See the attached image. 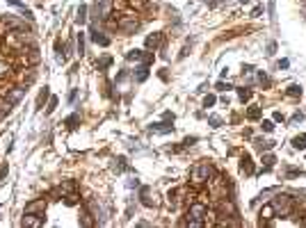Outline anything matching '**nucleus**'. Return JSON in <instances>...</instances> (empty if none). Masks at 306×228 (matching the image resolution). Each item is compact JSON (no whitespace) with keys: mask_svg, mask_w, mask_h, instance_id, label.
Segmentation results:
<instances>
[{"mask_svg":"<svg viewBox=\"0 0 306 228\" xmlns=\"http://www.w3.org/2000/svg\"><path fill=\"white\" fill-rule=\"evenodd\" d=\"M215 176V169H213V164L210 162H197L192 167V171H190V185H194V187H204V185H208V180Z\"/></svg>","mask_w":306,"mask_h":228,"instance_id":"obj_1","label":"nucleus"},{"mask_svg":"<svg viewBox=\"0 0 306 228\" xmlns=\"http://www.w3.org/2000/svg\"><path fill=\"white\" fill-rule=\"evenodd\" d=\"M9 73H11V80L16 82L18 87H30L37 80V66H16Z\"/></svg>","mask_w":306,"mask_h":228,"instance_id":"obj_2","label":"nucleus"},{"mask_svg":"<svg viewBox=\"0 0 306 228\" xmlns=\"http://www.w3.org/2000/svg\"><path fill=\"white\" fill-rule=\"evenodd\" d=\"M272 208L279 217H290L295 212V201L288 194H279L277 199H272Z\"/></svg>","mask_w":306,"mask_h":228,"instance_id":"obj_3","label":"nucleus"},{"mask_svg":"<svg viewBox=\"0 0 306 228\" xmlns=\"http://www.w3.org/2000/svg\"><path fill=\"white\" fill-rule=\"evenodd\" d=\"M137 25H140V18L135 16V14H121L117 21V27L119 30H124V32H133V30H137Z\"/></svg>","mask_w":306,"mask_h":228,"instance_id":"obj_4","label":"nucleus"},{"mask_svg":"<svg viewBox=\"0 0 306 228\" xmlns=\"http://www.w3.org/2000/svg\"><path fill=\"white\" fill-rule=\"evenodd\" d=\"M16 87V82L11 80V73H0V98H7V94Z\"/></svg>","mask_w":306,"mask_h":228,"instance_id":"obj_5","label":"nucleus"},{"mask_svg":"<svg viewBox=\"0 0 306 228\" xmlns=\"http://www.w3.org/2000/svg\"><path fill=\"white\" fill-rule=\"evenodd\" d=\"M43 224V217H37L34 212H27L25 217H23V226H32V228H39Z\"/></svg>","mask_w":306,"mask_h":228,"instance_id":"obj_6","label":"nucleus"},{"mask_svg":"<svg viewBox=\"0 0 306 228\" xmlns=\"http://www.w3.org/2000/svg\"><path fill=\"white\" fill-rule=\"evenodd\" d=\"M43 208H46V201H43V199H39V201L30 203V206L25 208V210H27V212H37V210H43Z\"/></svg>","mask_w":306,"mask_h":228,"instance_id":"obj_7","label":"nucleus"},{"mask_svg":"<svg viewBox=\"0 0 306 228\" xmlns=\"http://www.w3.org/2000/svg\"><path fill=\"white\" fill-rule=\"evenodd\" d=\"M261 114H263V110L258 108V105H254V108L247 110V116H249V119H261Z\"/></svg>","mask_w":306,"mask_h":228,"instance_id":"obj_8","label":"nucleus"},{"mask_svg":"<svg viewBox=\"0 0 306 228\" xmlns=\"http://www.w3.org/2000/svg\"><path fill=\"white\" fill-rule=\"evenodd\" d=\"M242 169H245L247 174H252V171H254V167H252V158H249V155H242Z\"/></svg>","mask_w":306,"mask_h":228,"instance_id":"obj_9","label":"nucleus"},{"mask_svg":"<svg viewBox=\"0 0 306 228\" xmlns=\"http://www.w3.org/2000/svg\"><path fill=\"white\" fill-rule=\"evenodd\" d=\"M293 146H295V148H306V135L295 137V139H293Z\"/></svg>","mask_w":306,"mask_h":228,"instance_id":"obj_10","label":"nucleus"},{"mask_svg":"<svg viewBox=\"0 0 306 228\" xmlns=\"http://www.w3.org/2000/svg\"><path fill=\"white\" fill-rule=\"evenodd\" d=\"M288 96H302V87H300V85H290V87H288Z\"/></svg>","mask_w":306,"mask_h":228,"instance_id":"obj_11","label":"nucleus"},{"mask_svg":"<svg viewBox=\"0 0 306 228\" xmlns=\"http://www.w3.org/2000/svg\"><path fill=\"white\" fill-rule=\"evenodd\" d=\"M274 215V208H272V203H270V206H265V210L261 212V217H265V219H270Z\"/></svg>","mask_w":306,"mask_h":228,"instance_id":"obj_12","label":"nucleus"},{"mask_svg":"<svg viewBox=\"0 0 306 228\" xmlns=\"http://www.w3.org/2000/svg\"><path fill=\"white\" fill-rule=\"evenodd\" d=\"M158 41H160V37H158V34H153V37L146 39V46H149V48H153V46H158Z\"/></svg>","mask_w":306,"mask_h":228,"instance_id":"obj_13","label":"nucleus"},{"mask_svg":"<svg viewBox=\"0 0 306 228\" xmlns=\"http://www.w3.org/2000/svg\"><path fill=\"white\" fill-rule=\"evenodd\" d=\"M238 94H240V98H242V101H249V98H252V92H249V89H240V92H238Z\"/></svg>","mask_w":306,"mask_h":228,"instance_id":"obj_14","label":"nucleus"},{"mask_svg":"<svg viewBox=\"0 0 306 228\" xmlns=\"http://www.w3.org/2000/svg\"><path fill=\"white\" fill-rule=\"evenodd\" d=\"M140 57H142L140 50H130V53H128V60H140Z\"/></svg>","mask_w":306,"mask_h":228,"instance_id":"obj_15","label":"nucleus"},{"mask_svg":"<svg viewBox=\"0 0 306 228\" xmlns=\"http://www.w3.org/2000/svg\"><path fill=\"white\" fill-rule=\"evenodd\" d=\"M272 128H274L272 121H263V130H265V132H272Z\"/></svg>","mask_w":306,"mask_h":228,"instance_id":"obj_16","label":"nucleus"},{"mask_svg":"<svg viewBox=\"0 0 306 228\" xmlns=\"http://www.w3.org/2000/svg\"><path fill=\"white\" fill-rule=\"evenodd\" d=\"M263 162H265V167H272V164H274V158H272V155H265Z\"/></svg>","mask_w":306,"mask_h":228,"instance_id":"obj_17","label":"nucleus"},{"mask_svg":"<svg viewBox=\"0 0 306 228\" xmlns=\"http://www.w3.org/2000/svg\"><path fill=\"white\" fill-rule=\"evenodd\" d=\"M213 103H215V96H208V98H206V101H204V105H206V108H210V105H213Z\"/></svg>","mask_w":306,"mask_h":228,"instance_id":"obj_18","label":"nucleus"},{"mask_svg":"<svg viewBox=\"0 0 306 228\" xmlns=\"http://www.w3.org/2000/svg\"><path fill=\"white\" fill-rule=\"evenodd\" d=\"M82 224H87V226H89V224H91V222H89V215H87L85 210H82Z\"/></svg>","mask_w":306,"mask_h":228,"instance_id":"obj_19","label":"nucleus"},{"mask_svg":"<svg viewBox=\"0 0 306 228\" xmlns=\"http://www.w3.org/2000/svg\"><path fill=\"white\" fill-rule=\"evenodd\" d=\"M78 18H80V21H85V7H80V11H78Z\"/></svg>","mask_w":306,"mask_h":228,"instance_id":"obj_20","label":"nucleus"},{"mask_svg":"<svg viewBox=\"0 0 306 228\" xmlns=\"http://www.w3.org/2000/svg\"><path fill=\"white\" fill-rule=\"evenodd\" d=\"M210 123H213V128H217V125H220V119H217V116H213V119H210Z\"/></svg>","mask_w":306,"mask_h":228,"instance_id":"obj_21","label":"nucleus"},{"mask_svg":"<svg viewBox=\"0 0 306 228\" xmlns=\"http://www.w3.org/2000/svg\"><path fill=\"white\" fill-rule=\"evenodd\" d=\"M302 224H304V226H306V215H304V219H302Z\"/></svg>","mask_w":306,"mask_h":228,"instance_id":"obj_22","label":"nucleus"}]
</instances>
